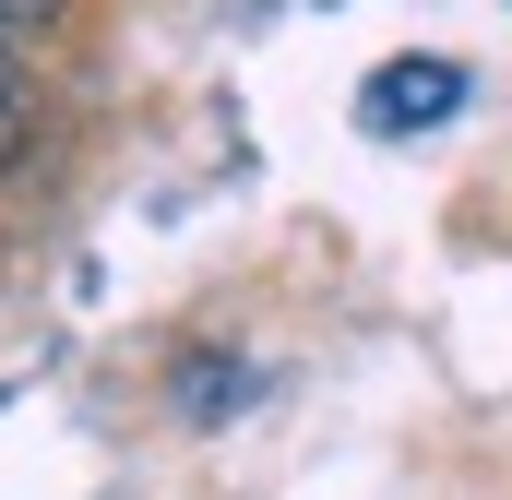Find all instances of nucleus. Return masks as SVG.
Returning <instances> with one entry per match:
<instances>
[{
    "label": "nucleus",
    "instance_id": "obj_1",
    "mask_svg": "<svg viewBox=\"0 0 512 500\" xmlns=\"http://www.w3.org/2000/svg\"><path fill=\"white\" fill-rule=\"evenodd\" d=\"M453 108H465V72H453V60H382V72L358 84V131H382V143L441 131Z\"/></svg>",
    "mask_w": 512,
    "mask_h": 500
},
{
    "label": "nucleus",
    "instance_id": "obj_2",
    "mask_svg": "<svg viewBox=\"0 0 512 500\" xmlns=\"http://www.w3.org/2000/svg\"><path fill=\"white\" fill-rule=\"evenodd\" d=\"M24 143H36V120H24V84H0V167H12Z\"/></svg>",
    "mask_w": 512,
    "mask_h": 500
},
{
    "label": "nucleus",
    "instance_id": "obj_3",
    "mask_svg": "<svg viewBox=\"0 0 512 500\" xmlns=\"http://www.w3.org/2000/svg\"><path fill=\"white\" fill-rule=\"evenodd\" d=\"M48 12H60V0H0V48H12V36H36Z\"/></svg>",
    "mask_w": 512,
    "mask_h": 500
},
{
    "label": "nucleus",
    "instance_id": "obj_4",
    "mask_svg": "<svg viewBox=\"0 0 512 500\" xmlns=\"http://www.w3.org/2000/svg\"><path fill=\"white\" fill-rule=\"evenodd\" d=\"M0 84H12V48H0Z\"/></svg>",
    "mask_w": 512,
    "mask_h": 500
}]
</instances>
